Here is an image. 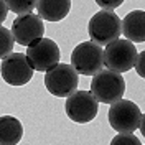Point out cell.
<instances>
[{
	"label": "cell",
	"mask_w": 145,
	"mask_h": 145,
	"mask_svg": "<svg viewBox=\"0 0 145 145\" xmlns=\"http://www.w3.org/2000/svg\"><path fill=\"white\" fill-rule=\"evenodd\" d=\"M0 76L10 86H25L33 78V69L28 63L27 54L10 53L0 63Z\"/></svg>",
	"instance_id": "cell-9"
},
{
	"label": "cell",
	"mask_w": 145,
	"mask_h": 145,
	"mask_svg": "<svg viewBox=\"0 0 145 145\" xmlns=\"http://www.w3.org/2000/svg\"><path fill=\"white\" fill-rule=\"evenodd\" d=\"M88 33H89L92 43L97 46H107L119 40L122 35V22L116 12H104L101 10L91 17L88 23Z\"/></svg>",
	"instance_id": "cell-1"
},
{
	"label": "cell",
	"mask_w": 145,
	"mask_h": 145,
	"mask_svg": "<svg viewBox=\"0 0 145 145\" xmlns=\"http://www.w3.org/2000/svg\"><path fill=\"white\" fill-rule=\"evenodd\" d=\"M138 129H140V134L145 137V114H142V120H140V127Z\"/></svg>",
	"instance_id": "cell-20"
},
{
	"label": "cell",
	"mask_w": 145,
	"mask_h": 145,
	"mask_svg": "<svg viewBox=\"0 0 145 145\" xmlns=\"http://www.w3.org/2000/svg\"><path fill=\"white\" fill-rule=\"evenodd\" d=\"M109 145H142V142L134 134H117Z\"/></svg>",
	"instance_id": "cell-16"
},
{
	"label": "cell",
	"mask_w": 145,
	"mask_h": 145,
	"mask_svg": "<svg viewBox=\"0 0 145 145\" xmlns=\"http://www.w3.org/2000/svg\"><path fill=\"white\" fill-rule=\"evenodd\" d=\"M36 10L45 22H61L71 10L69 0H40L36 2Z\"/></svg>",
	"instance_id": "cell-12"
},
{
	"label": "cell",
	"mask_w": 145,
	"mask_h": 145,
	"mask_svg": "<svg viewBox=\"0 0 145 145\" xmlns=\"http://www.w3.org/2000/svg\"><path fill=\"white\" fill-rule=\"evenodd\" d=\"M61 51L51 38H41L27 48V59L33 71L48 72L59 64Z\"/></svg>",
	"instance_id": "cell-7"
},
{
	"label": "cell",
	"mask_w": 145,
	"mask_h": 145,
	"mask_svg": "<svg viewBox=\"0 0 145 145\" xmlns=\"http://www.w3.org/2000/svg\"><path fill=\"white\" fill-rule=\"evenodd\" d=\"M64 112L68 119L76 124H88L96 119L99 112V102L91 91H76L64 102Z\"/></svg>",
	"instance_id": "cell-8"
},
{
	"label": "cell",
	"mask_w": 145,
	"mask_h": 145,
	"mask_svg": "<svg viewBox=\"0 0 145 145\" xmlns=\"http://www.w3.org/2000/svg\"><path fill=\"white\" fill-rule=\"evenodd\" d=\"M96 3H97L104 12H114V10L117 8V7H120L124 2H122V0H97Z\"/></svg>",
	"instance_id": "cell-17"
},
{
	"label": "cell",
	"mask_w": 145,
	"mask_h": 145,
	"mask_svg": "<svg viewBox=\"0 0 145 145\" xmlns=\"http://www.w3.org/2000/svg\"><path fill=\"white\" fill-rule=\"evenodd\" d=\"M13 45H15V40L12 31L5 27H0V59L13 53Z\"/></svg>",
	"instance_id": "cell-15"
},
{
	"label": "cell",
	"mask_w": 145,
	"mask_h": 145,
	"mask_svg": "<svg viewBox=\"0 0 145 145\" xmlns=\"http://www.w3.org/2000/svg\"><path fill=\"white\" fill-rule=\"evenodd\" d=\"M91 92L97 102L102 104H116L124 97L125 92V79L122 74L109 69H102L96 76H92Z\"/></svg>",
	"instance_id": "cell-2"
},
{
	"label": "cell",
	"mask_w": 145,
	"mask_h": 145,
	"mask_svg": "<svg viewBox=\"0 0 145 145\" xmlns=\"http://www.w3.org/2000/svg\"><path fill=\"white\" fill-rule=\"evenodd\" d=\"M7 13H8V7H7V2H3V0H0V27H2V23L7 20Z\"/></svg>",
	"instance_id": "cell-19"
},
{
	"label": "cell",
	"mask_w": 145,
	"mask_h": 145,
	"mask_svg": "<svg viewBox=\"0 0 145 145\" xmlns=\"http://www.w3.org/2000/svg\"><path fill=\"white\" fill-rule=\"evenodd\" d=\"M12 35L15 43L22 46H30L35 41L43 38L45 33V23L40 15L36 13H30V15H23V17H17L12 23Z\"/></svg>",
	"instance_id": "cell-10"
},
{
	"label": "cell",
	"mask_w": 145,
	"mask_h": 145,
	"mask_svg": "<svg viewBox=\"0 0 145 145\" xmlns=\"http://www.w3.org/2000/svg\"><path fill=\"white\" fill-rule=\"evenodd\" d=\"M137 48L129 40H116L114 43L106 46L104 51V64L109 71L114 72H125L135 68L137 63Z\"/></svg>",
	"instance_id": "cell-6"
},
{
	"label": "cell",
	"mask_w": 145,
	"mask_h": 145,
	"mask_svg": "<svg viewBox=\"0 0 145 145\" xmlns=\"http://www.w3.org/2000/svg\"><path fill=\"white\" fill-rule=\"evenodd\" d=\"M122 22V35L130 43H144L145 41V10H132Z\"/></svg>",
	"instance_id": "cell-11"
},
{
	"label": "cell",
	"mask_w": 145,
	"mask_h": 145,
	"mask_svg": "<svg viewBox=\"0 0 145 145\" xmlns=\"http://www.w3.org/2000/svg\"><path fill=\"white\" fill-rule=\"evenodd\" d=\"M107 119L110 127L117 134H134L140 127L142 110L135 102L127 99H120L119 102L109 107Z\"/></svg>",
	"instance_id": "cell-3"
},
{
	"label": "cell",
	"mask_w": 145,
	"mask_h": 145,
	"mask_svg": "<svg viewBox=\"0 0 145 145\" xmlns=\"http://www.w3.org/2000/svg\"><path fill=\"white\" fill-rule=\"evenodd\" d=\"M72 69L82 76H96L104 66V50L92 41H82L71 53Z\"/></svg>",
	"instance_id": "cell-4"
},
{
	"label": "cell",
	"mask_w": 145,
	"mask_h": 145,
	"mask_svg": "<svg viewBox=\"0 0 145 145\" xmlns=\"http://www.w3.org/2000/svg\"><path fill=\"white\" fill-rule=\"evenodd\" d=\"M45 86L48 92L56 97H69L79 86V74L71 64L59 63L45 74Z\"/></svg>",
	"instance_id": "cell-5"
},
{
	"label": "cell",
	"mask_w": 145,
	"mask_h": 145,
	"mask_svg": "<svg viewBox=\"0 0 145 145\" xmlns=\"http://www.w3.org/2000/svg\"><path fill=\"white\" fill-rule=\"evenodd\" d=\"M7 7L13 13H17L18 17H23V15L33 13V10H36V2L35 0H8Z\"/></svg>",
	"instance_id": "cell-14"
},
{
	"label": "cell",
	"mask_w": 145,
	"mask_h": 145,
	"mask_svg": "<svg viewBox=\"0 0 145 145\" xmlns=\"http://www.w3.org/2000/svg\"><path fill=\"white\" fill-rule=\"evenodd\" d=\"M23 137V125L13 116L0 117V145H17Z\"/></svg>",
	"instance_id": "cell-13"
},
{
	"label": "cell",
	"mask_w": 145,
	"mask_h": 145,
	"mask_svg": "<svg viewBox=\"0 0 145 145\" xmlns=\"http://www.w3.org/2000/svg\"><path fill=\"white\" fill-rule=\"evenodd\" d=\"M135 71H137V74H138L140 78L145 79V50L142 51V53H138V56H137Z\"/></svg>",
	"instance_id": "cell-18"
}]
</instances>
